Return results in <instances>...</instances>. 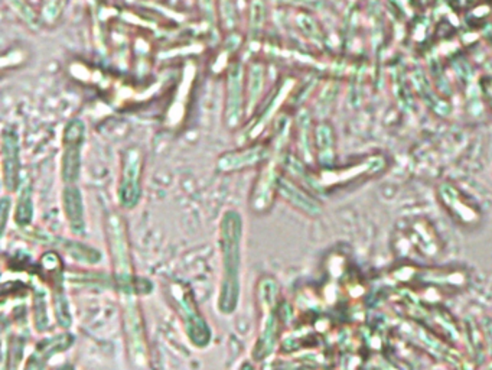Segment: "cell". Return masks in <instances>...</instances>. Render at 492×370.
I'll use <instances>...</instances> for the list:
<instances>
[{
  "label": "cell",
  "instance_id": "6da1fadb",
  "mask_svg": "<svg viewBox=\"0 0 492 370\" xmlns=\"http://www.w3.org/2000/svg\"><path fill=\"white\" fill-rule=\"evenodd\" d=\"M242 216L231 210L222 216L220 226V248L222 253V282L218 297V308L224 314H231L240 297L242 270Z\"/></svg>",
  "mask_w": 492,
  "mask_h": 370
},
{
  "label": "cell",
  "instance_id": "7a4b0ae2",
  "mask_svg": "<svg viewBox=\"0 0 492 370\" xmlns=\"http://www.w3.org/2000/svg\"><path fill=\"white\" fill-rule=\"evenodd\" d=\"M106 227L110 242L111 257H113V265H115V277L119 285V290L124 297L123 301L126 303V301H132L133 273H132L128 238H126L121 217L117 213L108 214L106 220Z\"/></svg>",
  "mask_w": 492,
  "mask_h": 370
},
{
  "label": "cell",
  "instance_id": "3957f363",
  "mask_svg": "<svg viewBox=\"0 0 492 370\" xmlns=\"http://www.w3.org/2000/svg\"><path fill=\"white\" fill-rule=\"evenodd\" d=\"M276 284L272 279H263L259 285V299L263 308L264 320L261 325V332L257 340V345L253 350V358L256 360L264 359L269 356L276 345L277 336V317L274 314L276 303Z\"/></svg>",
  "mask_w": 492,
  "mask_h": 370
},
{
  "label": "cell",
  "instance_id": "277c9868",
  "mask_svg": "<svg viewBox=\"0 0 492 370\" xmlns=\"http://www.w3.org/2000/svg\"><path fill=\"white\" fill-rule=\"evenodd\" d=\"M143 170V154L137 146H130L123 154L119 201L126 209H133L140 198V176Z\"/></svg>",
  "mask_w": 492,
  "mask_h": 370
},
{
  "label": "cell",
  "instance_id": "5b68a950",
  "mask_svg": "<svg viewBox=\"0 0 492 370\" xmlns=\"http://www.w3.org/2000/svg\"><path fill=\"white\" fill-rule=\"evenodd\" d=\"M86 136V126L80 119H71L64 129V155H62V180L73 185L80 176L81 146Z\"/></svg>",
  "mask_w": 492,
  "mask_h": 370
},
{
  "label": "cell",
  "instance_id": "8992f818",
  "mask_svg": "<svg viewBox=\"0 0 492 370\" xmlns=\"http://www.w3.org/2000/svg\"><path fill=\"white\" fill-rule=\"evenodd\" d=\"M2 167L3 183L8 191H13L19 183V136L12 126L2 132Z\"/></svg>",
  "mask_w": 492,
  "mask_h": 370
},
{
  "label": "cell",
  "instance_id": "52a82bcc",
  "mask_svg": "<svg viewBox=\"0 0 492 370\" xmlns=\"http://www.w3.org/2000/svg\"><path fill=\"white\" fill-rule=\"evenodd\" d=\"M243 68L238 62H234L227 73L226 123L229 128L238 126L243 117Z\"/></svg>",
  "mask_w": 492,
  "mask_h": 370
},
{
  "label": "cell",
  "instance_id": "ba28073f",
  "mask_svg": "<svg viewBox=\"0 0 492 370\" xmlns=\"http://www.w3.org/2000/svg\"><path fill=\"white\" fill-rule=\"evenodd\" d=\"M179 304H180V314L184 315V321L187 327V333L195 346L205 347L209 343V327L207 325L202 315L195 308L192 297L187 292L180 291L179 295Z\"/></svg>",
  "mask_w": 492,
  "mask_h": 370
},
{
  "label": "cell",
  "instance_id": "9c48e42d",
  "mask_svg": "<svg viewBox=\"0 0 492 370\" xmlns=\"http://www.w3.org/2000/svg\"><path fill=\"white\" fill-rule=\"evenodd\" d=\"M277 184L279 180L273 167L272 165L266 167L259 176L255 191H253V197H251L253 211H266L270 207L274 189H277Z\"/></svg>",
  "mask_w": 492,
  "mask_h": 370
},
{
  "label": "cell",
  "instance_id": "30bf717a",
  "mask_svg": "<svg viewBox=\"0 0 492 370\" xmlns=\"http://www.w3.org/2000/svg\"><path fill=\"white\" fill-rule=\"evenodd\" d=\"M267 155V149L264 146H255L243 150H235V152L224 154L218 159V168L221 171H235L247 167H253L261 162Z\"/></svg>",
  "mask_w": 492,
  "mask_h": 370
},
{
  "label": "cell",
  "instance_id": "8fae6325",
  "mask_svg": "<svg viewBox=\"0 0 492 370\" xmlns=\"http://www.w3.org/2000/svg\"><path fill=\"white\" fill-rule=\"evenodd\" d=\"M64 211L68 218V224L74 235H82L86 230L84 222V204L80 189L74 185H68L64 189Z\"/></svg>",
  "mask_w": 492,
  "mask_h": 370
},
{
  "label": "cell",
  "instance_id": "7c38bea8",
  "mask_svg": "<svg viewBox=\"0 0 492 370\" xmlns=\"http://www.w3.org/2000/svg\"><path fill=\"white\" fill-rule=\"evenodd\" d=\"M277 191H279V194L282 196L286 201H289L292 205L302 210L303 213L311 214V216H316L320 213L319 204L314 198L306 196L303 191L299 189L296 185L289 183L288 180H283V178L282 180H279Z\"/></svg>",
  "mask_w": 492,
  "mask_h": 370
},
{
  "label": "cell",
  "instance_id": "4fadbf2b",
  "mask_svg": "<svg viewBox=\"0 0 492 370\" xmlns=\"http://www.w3.org/2000/svg\"><path fill=\"white\" fill-rule=\"evenodd\" d=\"M32 214H34V204H32V188L31 185L23 187L22 193H21V198L18 203V209H16V223L19 226H26L30 224L32 220Z\"/></svg>",
  "mask_w": 492,
  "mask_h": 370
},
{
  "label": "cell",
  "instance_id": "5bb4252c",
  "mask_svg": "<svg viewBox=\"0 0 492 370\" xmlns=\"http://www.w3.org/2000/svg\"><path fill=\"white\" fill-rule=\"evenodd\" d=\"M263 78H264L263 67L259 64H253L250 68V89H248L250 106H255V103L259 99V95L261 93V87H263Z\"/></svg>",
  "mask_w": 492,
  "mask_h": 370
},
{
  "label": "cell",
  "instance_id": "9a60e30c",
  "mask_svg": "<svg viewBox=\"0 0 492 370\" xmlns=\"http://www.w3.org/2000/svg\"><path fill=\"white\" fill-rule=\"evenodd\" d=\"M69 345H71V338H69L68 336H61L60 338L54 337V338H49V340L44 341V345L39 346L36 356H40L39 359H47V358H49V356H52L54 353L65 350Z\"/></svg>",
  "mask_w": 492,
  "mask_h": 370
},
{
  "label": "cell",
  "instance_id": "2e32d148",
  "mask_svg": "<svg viewBox=\"0 0 492 370\" xmlns=\"http://www.w3.org/2000/svg\"><path fill=\"white\" fill-rule=\"evenodd\" d=\"M316 138H318V145H319V152H320V159L322 163L327 158H329V154L332 152L331 150V145H332V135H331V129H328V126H320L316 132Z\"/></svg>",
  "mask_w": 492,
  "mask_h": 370
},
{
  "label": "cell",
  "instance_id": "e0dca14e",
  "mask_svg": "<svg viewBox=\"0 0 492 370\" xmlns=\"http://www.w3.org/2000/svg\"><path fill=\"white\" fill-rule=\"evenodd\" d=\"M55 307H57V319L60 320L61 325L62 327L71 325V314H69V308L64 295L60 294L58 297H55Z\"/></svg>",
  "mask_w": 492,
  "mask_h": 370
},
{
  "label": "cell",
  "instance_id": "ac0fdd59",
  "mask_svg": "<svg viewBox=\"0 0 492 370\" xmlns=\"http://www.w3.org/2000/svg\"><path fill=\"white\" fill-rule=\"evenodd\" d=\"M8 3L15 9L19 15L30 23V25H36V16L35 13L30 9V6H27L23 0H8Z\"/></svg>",
  "mask_w": 492,
  "mask_h": 370
},
{
  "label": "cell",
  "instance_id": "d6986e66",
  "mask_svg": "<svg viewBox=\"0 0 492 370\" xmlns=\"http://www.w3.org/2000/svg\"><path fill=\"white\" fill-rule=\"evenodd\" d=\"M263 3L261 2H256L253 3L251 8V34L255 36V34H257V31L261 28L263 25Z\"/></svg>",
  "mask_w": 492,
  "mask_h": 370
},
{
  "label": "cell",
  "instance_id": "ffe728a7",
  "mask_svg": "<svg viewBox=\"0 0 492 370\" xmlns=\"http://www.w3.org/2000/svg\"><path fill=\"white\" fill-rule=\"evenodd\" d=\"M47 307H45V301L42 297H36V305H35V319H36V325L39 330H44V328L48 325V317H47Z\"/></svg>",
  "mask_w": 492,
  "mask_h": 370
},
{
  "label": "cell",
  "instance_id": "44dd1931",
  "mask_svg": "<svg viewBox=\"0 0 492 370\" xmlns=\"http://www.w3.org/2000/svg\"><path fill=\"white\" fill-rule=\"evenodd\" d=\"M8 207H9V200L5 197L3 201H2V230L5 229V224H6V214H8Z\"/></svg>",
  "mask_w": 492,
  "mask_h": 370
},
{
  "label": "cell",
  "instance_id": "7402d4cb",
  "mask_svg": "<svg viewBox=\"0 0 492 370\" xmlns=\"http://www.w3.org/2000/svg\"><path fill=\"white\" fill-rule=\"evenodd\" d=\"M61 370H73V369L71 367H62Z\"/></svg>",
  "mask_w": 492,
  "mask_h": 370
}]
</instances>
